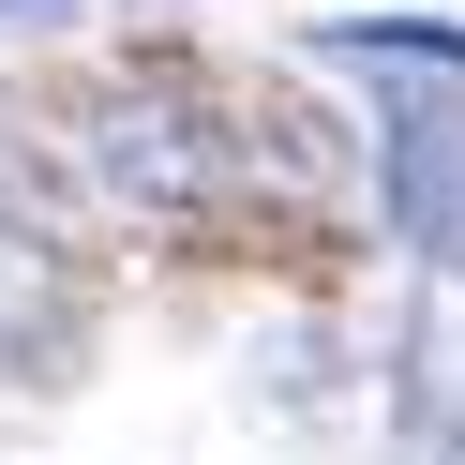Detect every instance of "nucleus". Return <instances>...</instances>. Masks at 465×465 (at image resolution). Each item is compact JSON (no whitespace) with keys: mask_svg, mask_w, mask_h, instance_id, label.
<instances>
[{"mask_svg":"<svg viewBox=\"0 0 465 465\" xmlns=\"http://www.w3.org/2000/svg\"><path fill=\"white\" fill-rule=\"evenodd\" d=\"M331 45H361V61H435V75H465V31H405V15H361V31H331Z\"/></svg>","mask_w":465,"mask_h":465,"instance_id":"obj_1","label":"nucleus"}]
</instances>
